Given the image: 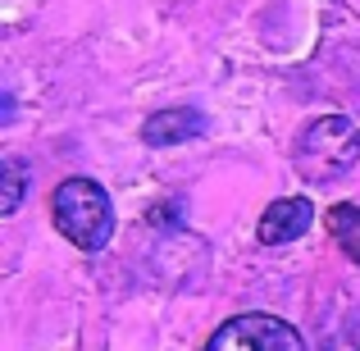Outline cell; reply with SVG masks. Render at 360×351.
<instances>
[{"mask_svg": "<svg viewBox=\"0 0 360 351\" xmlns=\"http://www.w3.org/2000/svg\"><path fill=\"white\" fill-rule=\"evenodd\" d=\"M51 219L60 237H69L78 251H101L115 233V205L110 192L91 178H64L51 196Z\"/></svg>", "mask_w": 360, "mask_h": 351, "instance_id": "1", "label": "cell"}, {"mask_svg": "<svg viewBox=\"0 0 360 351\" xmlns=\"http://www.w3.org/2000/svg\"><path fill=\"white\" fill-rule=\"evenodd\" d=\"M360 160V128L342 115L315 119L297 141V169L310 183H333V178L352 174Z\"/></svg>", "mask_w": 360, "mask_h": 351, "instance_id": "2", "label": "cell"}, {"mask_svg": "<svg viewBox=\"0 0 360 351\" xmlns=\"http://www.w3.org/2000/svg\"><path fill=\"white\" fill-rule=\"evenodd\" d=\"M205 351H306V343L274 315H238L205 343Z\"/></svg>", "mask_w": 360, "mask_h": 351, "instance_id": "3", "label": "cell"}, {"mask_svg": "<svg viewBox=\"0 0 360 351\" xmlns=\"http://www.w3.org/2000/svg\"><path fill=\"white\" fill-rule=\"evenodd\" d=\"M310 224H315V205L306 196H278L274 205H264L260 224H255V237H260V246H288Z\"/></svg>", "mask_w": 360, "mask_h": 351, "instance_id": "4", "label": "cell"}, {"mask_svg": "<svg viewBox=\"0 0 360 351\" xmlns=\"http://www.w3.org/2000/svg\"><path fill=\"white\" fill-rule=\"evenodd\" d=\"M205 132V115L192 106H174V110H155L146 123H141V137L146 146H183V141L201 137Z\"/></svg>", "mask_w": 360, "mask_h": 351, "instance_id": "5", "label": "cell"}, {"mask_svg": "<svg viewBox=\"0 0 360 351\" xmlns=\"http://www.w3.org/2000/svg\"><path fill=\"white\" fill-rule=\"evenodd\" d=\"M328 233L342 246L347 260L360 264V205H333V210H328Z\"/></svg>", "mask_w": 360, "mask_h": 351, "instance_id": "6", "label": "cell"}, {"mask_svg": "<svg viewBox=\"0 0 360 351\" xmlns=\"http://www.w3.org/2000/svg\"><path fill=\"white\" fill-rule=\"evenodd\" d=\"M23 192H27V169L18 155H5L0 160V215H14L23 205Z\"/></svg>", "mask_w": 360, "mask_h": 351, "instance_id": "7", "label": "cell"}]
</instances>
